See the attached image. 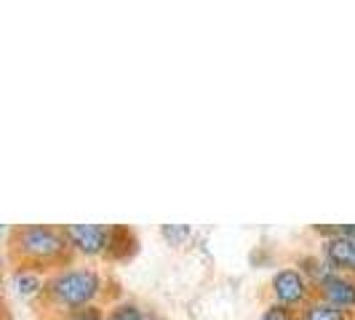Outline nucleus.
<instances>
[{"mask_svg":"<svg viewBox=\"0 0 355 320\" xmlns=\"http://www.w3.org/2000/svg\"><path fill=\"white\" fill-rule=\"evenodd\" d=\"M110 285H115L112 278H107L96 267H62V269L49 272L43 299L35 307L43 312V320L67 315L75 310H86V307H96V304L107 307V304L118 302V294L110 291Z\"/></svg>","mask_w":355,"mask_h":320,"instance_id":"obj_1","label":"nucleus"},{"mask_svg":"<svg viewBox=\"0 0 355 320\" xmlns=\"http://www.w3.org/2000/svg\"><path fill=\"white\" fill-rule=\"evenodd\" d=\"M6 259L11 267L53 272L75 265V251L62 224H14L6 230Z\"/></svg>","mask_w":355,"mask_h":320,"instance_id":"obj_2","label":"nucleus"},{"mask_svg":"<svg viewBox=\"0 0 355 320\" xmlns=\"http://www.w3.org/2000/svg\"><path fill=\"white\" fill-rule=\"evenodd\" d=\"M315 296H318L315 285L307 281V275H304L297 265L275 269V272L270 275V281H267V302L281 304V307L297 312V315H300V310H304Z\"/></svg>","mask_w":355,"mask_h":320,"instance_id":"obj_3","label":"nucleus"},{"mask_svg":"<svg viewBox=\"0 0 355 320\" xmlns=\"http://www.w3.org/2000/svg\"><path fill=\"white\" fill-rule=\"evenodd\" d=\"M62 230L67 235L75 256L105 262L110 246V224H62Z\"/></svg>","mask_w":355,"mask_h":320,"instance_id":"obj_4","label":"nucleus"},{"mask_svg":"<svg viewBox=\"0 0 355 320\" xmlns=\"http://www.w3.org/2000/svg\"><path fill=\"white\" fill-rule=\"evenodd\" d=\"M46 281H49V272H40L35 267L17 265L8 269V285L14 288V294H17L19 299H27V302L37 304L43 299Z\"/></svg>","mask_w":355,"mask_h":320,"instance_id":"obj_5","label":"nucleus"},{"mask_svg":"<svg viewBox=\"0 0 355 320\" xmlns=\"http://www.w3.org/2000/svg\"><path fill=\"white\" fill-rule=\"evenodd\" d=\"M320 256L329 262L334 272L355 275V240L345 235H329L320 240Z\"/></svg>","mask_w":355,"mask_h":320,"instance_id":"obj_6","label":"nucleus"},{"mask_svg":"<svg viewBox=\"0 0 355 320\" xmlns=\"http://www.w3.org/2000/svg\"><path fill=\"white\" fill-rule=\"evenodd\" d=\"M139 235L128 224H110V246H107V265H123L139 254Z\"/></svg>","mask_w":355,"mask_h":320,"instance_id":"obj_7","label":"nucleus"},{"mask_svg":"<svg viewBox=\"0 0 355 320\" xmlns=\"http://www.w3.org/2000/svg\"><path fill=\"white\" fill-rule=\"evenodd\" d=\"M318 299L329 302L331 307H337V310H345V312L355 315V275L334 272L318 288Z\"/></svg>","mask_w":355,"mask_h":320,"instance_id":"obj_8","label":"nucleus"},{"mask_svg":"<svg viewBox=\"0 0 355 320\" xmlns=\"http://www.w3.org/2000/svg\"><path fill=\"white\" fill-rule=\"evenodd\" d=\"M297 267L307 275V281L315 285V291L334 275V269L329 267V262H326L320 254H302V256L297 259Z\"/></svg>","mask_w":355,"mask_h":320,"instance_id":"obj_9","label":"nucleus"},{"mask_svg":"<svg viewBox=\"0 0 355 320\" xmlns=\"http://www.w3.org/2000/svg\"><path fill=\"white\" fill-rule=\"evenodd\" d=\"M297 320H355V315L345 312V310H337V307H331L329 302L315 296L304 310H300Z\"/></svg>","mask_w":355,"mask_h":320,"instance_id":"obj_10","label":"nucleus"},{"mask_svg":"<svg viewBox=\"0 0 355 320\" xmlns=\"http://www.w3.org/2000/svg\"><path fill=\"white\" fill-rule=\"evenodd\" d=\"M107 320H147V310L134 299H118L107 304Z\"/></svg>","mask_w":355,"mask_h":320,"instance_id":"obj_11","label":"nucleus"},{"mask_svg":"<svg viewBox=\"0 0 355 320\" xmlns=\"http://www.w3.org/2000/svg\"><path fill=\"white\" fill-rule=\"evenodd\" d=\"M160 238L168 243V246H184L190 238H193V227L190 224H160Z\"/></svg>","mask_w":355,"mask_h":320,"instance_id":"obj_12","label":"nucleus"},{"mask_svg":"<svg viewBox=\"0 0 355 320\" xmlns=\"http://www.w3.org/2000/svg\"><path fill=\"white\" fill-rule=\"evenodd\" d=\"M46 320H107V307L96 304V307L75 310V312H67V315H56V318H46Z\"/></svg>","mask_w":355,"mask_h":320,"instance_id":"obj_13","label":"nucleus"},{"mask_svg":"<svg viewBox=\"0 0 355 320\" xmlns=\"http://www.w3.org/2000/svg\"><path fill=\"white\" fill-rule=\"evenodd\" d=\"M257 320H297V312L286 310V307H281V304L267 302L265 310L259 312V318H257Z\"/></svg>","mask_w":355,"mask_h":320,"instance_id":"obj_14","label":"nucleus"},{"mask_svg":"<svg viewBox=\"0 0 355 320\" xmlns=\"http://www.w3.org/2000/svg\"><path fill=\"white\" fill-rule=\"evenodd\" d=\"M147 320H166V318H160V315H155V312H147Z\"/></svg>","mask_w":355,"mask_h":320,"instance_id":"obj_15","label":"nucleus"}]
</instances>
